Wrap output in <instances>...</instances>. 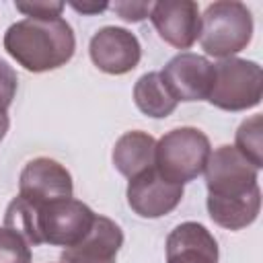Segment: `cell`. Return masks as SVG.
Returning <instances> with one entry per match:
<instances>
[{"label":"cell","instance_id":"cell-1","mask_svg":"<svg viewBox=\"0 0 263 263\" xmlns=\"http://www.w3.org/2000/svg\"><path fill=\"white\" fill-rule=\"evenodd\" d=\"M208 185V214L226 230L251 226L261 210L259 168L234 146H218L203 168Z\"/></svg>","mask_w":263,"mask_h":263},{"label":"cell","instance_id":"cell-2","mask_svg":"<svg viewBox=\"0 0 263 263\" xmlns=\"http://www.w3.org/2000/svg\"><path fill=\"white\" fill-rule=\"evenodd\" d=\"M95 218L97 214L74 197L31 205L16 195L4 212V226L16 230L31 247L45 242L68 249L88 234Z\"/></svg>","mask_w":263,"mask_h":263},{"label":"cell","instance_id":"cell-3","mask_svg":"<svg viewBox=\"0 0 263 263\" xmlns=\"http://www.w3.org/2000/svg\"><path fill=\"white\" fill-rule=\"evenodd\" d=\"M2 43L6 53L33 74L66 66L76 51L74 31L62 16L16 21L6 29Z\"/></svg>","mask_w":263,"mask_h":263},{"label":"cell","instance_id":"cell-4","mask_svg":"<svg viewBox=\"0 0 263 263\" xmlns=\"http://www.w3.org/2000/svg\"><path fill=\"white\" fill-rule=\"evenodd\" d=\"M253 39V14L247 4L236 0H218L205 6L201 14L199 43L208 55L234 58Z\"/></svg>","mask_w":263,"mask_h":263},{"label":"cell","instance_id":"cell-5","mask_svg":"<svg viewBox=\"0 0 263 263\" xmlns=\"http://www.w3.org/2000/svg\"><path fill=\"white\" fill-rule=\"evenodd\" d=\"M212 154L210 138L191 125L166 132L154 148V168L168 181L185 185L197 179Z\"/></svg>","mask_w":263,"mask_h":263},{"label":"cell","instance_id":"cell-6","mask_svg":"<svg viewBox=\"0 0 263 263\" xmlns=\"http://www.w3.org/2000/svg\"><path fill=\"white\" fill-rule=\"evenodd\" d=\"M263 72L253 60L224 58L214 64V84L205 101L222 111H247L261 103Z\"/></svg>","mask_w":263,"mask_h":263},{"label":"cell","instance_id":"cell-7","mask_svg":"<svg viewBox=\"0 0 263 263\" xmlns=\"http://www.w3.org/2000/svg\"><path fill=\"white\" fill-rule=\"evenodd\" d=\"M74 183L70 171L47 156L29 160L18 177V197L31 205H43L55 199L72 197Z\"/></svg>","mask_w":263,"mask_h":263},{"label":"cell","instance_id":"cell-8","mask_svg":"<svg viewBox=\"0 0 263 263\" xmlns=\"http://www.w3.org/2000/svg\"><path fill=\"white\" fill-rule=\"evenodd\" d=\"M160 76L177 103L205 101L214 84V64L199 53L181 51L166 62Z\"/></svg>","mask_w":263,"mask_h":263},{"label":"cell","instance_id":"cell-9","mask_svg":"<svg viewBox=\"0 0 263 263\" xmlns=\"http://www.w3.org/2000/svg\"><path fill=\"white\" fill-rule=\"evenodd\" d=\"M127 205L140 218H160L171 214L183 199V185L164 179L154 166L132 177L127 183Z\"/></svg>","mask_w":263,"mask_h":263},{"label":"cell","instance_id":"cell-10","mask_svg":"<svg viewBox=\"0 0 263 263\" xmlns=\"http://www.w3.org/2000/svg\"><path fill=\"white\" fill-rule=\"evenodd\" d=\"M88 53L92 64L113 76L132 72L142 58V45L138 37L123 27H103L99 29L88 43Z\"/></svg>","mask_w":263,"mask_h":263},{"label":"cell","instance_id":"cell-11","mask_svg":"<svg viewBox=\"0 0 263 263\" xmlns=\"http://www.w3.org/2000/svg\"><path fill=\"white\" fill-rule=\"evenodd\" d=\"M148 18L152 21L158 37L175 49H189L199 39L201 14L193 0L154 2Z\"/></svg>","mask_w":263,"mask_h":263},{"label":"cell","instance_id":"cell-12","mask_svg":"<svg viewBox=\"0 0 263 263\" xmlns=\"http://www.w3.org/2000/svg\"><path fill=\"white\" fill-rule=\"evenodd\" d=\"M121 245V226L115 220L97 214L88 234L80 242L64 249L60 255V263H117Z\"/></svg>","mask_w":263,"mask_h":263},{"label":"cell","instance_id":"cell-13","mask_svg":"<svg viewBox=\"0 0 263 263\" xmlns=\"http://www.w3.org/2000/svg\"><path fill=\"white\" fill-rule=\"evenodd\" d=\"M166 263H218V242L199 222H181L166 236Z\"/></svg>","mask_w":263,"mask_h":263},{"label":"cell","instance_id":"cell-14","mask_svg":"<svg viewBox=\"0 0 263 263\" xmlns=\"http://www.w3.org/2000/svg\"><path fill=\"white\" fill-rule=\"evenodd\" d=\"M154 148L156 140L150 134L142 129H132L117 138L111 152V160L123 177L132 179L142 171L154 166Z\"/></svg>","mask_w":263,"mask_h":263},{"label":"cell","instance_id":"cell-15","mask_svg":"<svg viewBox=\"0 0 263 263\" xmlns=\"http://www.w3.org/2000/svg\"><path fill=\"white\" fill-rule=\"evenodd\" d=\"M134 103L144 115L152 119H164L177 109V101L168 92L160 72H146L136 80Z\"/></svg>","mask_w":263,"mask_h":263},{"label":"cell","instance_id":"cell-16","mask_svg":"<svg viewBox=\"0 0 263 263\" xmlns=\"http://www.w3.org/2000/svg\"><path fill=\"white\" fill-rule=\"evenodd\" d=\"M234 148L255 166H263V156H261V115H251L245 119L234 136Z\"/></svg>","mask_w":263,"mask_h":263},{"label":"cell","instance_id":"cell-17","mask_svg":"<svg viewBox=\"0 0 263 263\" xmlns=\"http://www.w3.org/2000/svg\"><path fill=\"white\" fill-rule=\"evenodd\" d=\"M31 245L12 228L0 226V263H31Z\"/></svg>","mask_w":263,"mask_h":263},{"label":"cell","instance_id":"cell-18","mask_svg":"<svg viewBox=\"0 0 263 263\" xmlns=\"http://www.w3.org/2000/svg\"><path fill=\"white\" fill-rule=\"evenodd\" d=\"M16 86H18L16 72L12 70V66L0 60V113H6V109L12 105Z\"/></svg>","mask_w":263,"mask_h":263},{"label":"cell","instance_id":"cell-19","mask_svg":"<svg viewBox=\"0 0 263 263\" xmlns=\"http://www.w3.org/2000/svg\"><path fill=\"white\" fill-rule=\"evenodd\" d=\"M16 10L29 18H55L62 16L64 2H14Z\"/></svg>","mask_w":263,"mask_h":263},{"label":"cell","instance_id":"cell-20","mask_svg":"<svg viewBox=\"0 0 263 263\" xmlns=\"http://www.w3.org/2000/svg\"><path fill=\"white\" fill-rule=\"evenodd\" d=\"M109 8H113L119 18H123L125 23H140L150 14L152 4L150 2H113L109 4Z\"/></svg>","mask_w":263,"mask_h":263},{"label":"cell","instance_id":"cell-21","mask_svg":"<svg viewBox=\"0 0 263 263\" xmlns=\"http://www.w3.org/2000/svg\"><path fill=\"white\" fill-rule=\"evenodd\" d=\"M70 6L82 14H99V12L109 8L107 2H70Z\"/></svg>","mask_w":263,"mask_h":263},{"label":"cell","instance_id":"cell-22","mask_svg":"<svg viewBox=\"0 0 263 263\" xmlns=\"http://www.w3.org/2000/svg\"><path fill=\"white\" fill-rule=\"evenodd\" d=\"M8 125H10L8 115H6V113H0V142H2V138L6 136V132H8Z\"/></svg>","mask_w":263,"mask_h":263}]
</instances>
